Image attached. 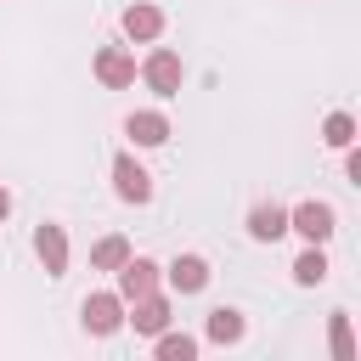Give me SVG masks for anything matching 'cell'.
Wrapping results in <instances>:
<instances>
[{"label":"cell","instance_id":"obj_14","mask_svg":"<svg viewBox=\"0 0 361 361\" xmlns=\"http://www.w3.org/2000/svg\"><path fill=\"white\" fill-rule=\"evenodd\" d=\"M124 259H130V237H118V231H107V237L90 248V265H96V271H118Z\"/></svg>","mask_w":361,"mask_h":361},{"label":"cell","instance_id":"obj_18","mask_svg":"<svg viewBox=\"0 0 361 361\" xmlns=\"http://www.w3.org/2000/svg\"><path fill=\"white\" fill-rule=\"evenodd\" d=\"M322 141L344 152V147L355 141V118H350V113H327V118H322Z\"/></svg>","mask_w":361,"mask_h":361},{"label":"cell","instance_id":"obj_6","mask_svg":"<svg viewBox=\"0 0 361 361\" xmlns=\"http://www.w3.org/2000/svg\"><path fill=\"white\" fill-rule=\"evenodd\" d=\"M158 276H164L175 293H203V288H209V259H203V254H175Z\"/></svg>","mask_w":361,"mask_h":361},{"label":"cell","instance_id":"obj_4","mask_svg":"<svg viewBox=\"0 0 361 361\" xmlns=\"http://www.w3.org/2000/svg\"><path fill=\"white\" fill-rule=\"evenodd\" d=\"M79 316H85V333L107 338V333H118V327H124V299H118V293H85Z\"/></svg>","mask_w":361,"mask_h":361},{"label":"cell","instance_id":"obj_17","mask_svg":"<svg viewBox=\"0 0 361 361\" xmlns=\"http://www.w3.org/2000/svg\"><path fill=\"white\" fill-rule=\"evenodd\" d=\"M152 338H158V361H192V355H197V338H192V333H169V327H164V333H152Z\"/></svg>","mask_w":361,"mask_h":361},{"label":"cell","instance_id":"obj_3","mask_svg":"<svg viewBox=\"0 0 361 361\" xmlns=\"http://www.w3.org/2000/svg\"><path fill=\"white\" fill-rule=\"evenodd\" d=\"M113 192H118L124 203H135V209L152 203V175L135 164V152H118V158H113Z\"/></svg>","mask_w":361,"mask_h":361},{"label":"cell","instance_id":"obj_11","mask_svg":"<svg viewBox=\"0 0 361 361\" xmlns=\"http://www.w3.org/2000/svg\"><path fill=\"white\" fill-rule=\"evenodd\" d=\"M124 135H130L135 147H164V141H169V118H164L158 107H141V113L124 118Z\"/></svg>","mask_w":361,"mask_h":361},{"label":"cell","instance_id":"obj_2","mask_svg":"<svg viewBox=\"0 0 361 361\" xmlns=\"http://www.w3.org/2000/svg\"><path fill=\"white\" fill-rule=\"evenodd\" d=\"M288 231H299L305 243H327V237L338 231V214H333V203H322V197H310V203H299V209H288Z\"/></svg>","mask_w":361,"mask_h":361},{"label":"cell","instance_id":"obj_10","mask_svg":"<svg viewBox=\"0 0 361 361\" xmlns=\"http://www.w3.org/2000/svg\"><path fill=\"white\" fill-rule=\"evenodd\" d=\"M118 28H124V39H141V45H152V39L164 34V11H158V6H147V0H135V6H124Z\"/></svg>","mask_w":361,"mask_h":361},{"label":"cell","instance_id":"obj_16","mask_svg":"<svg viewBox=\"0 0 361 361\" xmlns=\"http://www.w3.org/2000/svg\"><path fill=\"white\" fill-rule=\"evenodd\" d=\"M327 344L338 361H355V333H350V310H333L327 316Z\"/></svg>","mask_w":361,"mask_h":361},{"label":"cell","instance_id":"obj_5","mask_svg":"<svg viewBox=\"0 0 361 361\" xmlns=\"http://www.w3.org/2000/svg\"><path fill=\"white\" fill-rule=\"evenodd\" d=\"M158 271H164L158 259H147V254H130V259H124V265L113 271V276H118V299L130 305V299L152 293V288H158Z\"/></svg>","mask_w":361,"mask_h":361},{"label":"cell","instance_id":"obj_7","mask_svg":"<svg viewBox=\"0 0 361 361\" xmlns=\"http://www.w3.org/2000/svg\"><path fill=\"white\" fill-rule=\"evenodd\" d=\"M96 79H102L107 90L135 85V56H130L124 45H102V51H96Z\"/></svg>","mask_w":361,"mask_h":361},{"label":"cell","instance_id":"obj_8","mask_svg":"<svg viewBox=\"0 0 361 361\" xmlns=\"http://www.w3.org/2000/svg\"><path fill=\"white\" fill-rule=\"evenodd\" d=\"M34 254H39L45 276H62V271H68V231H62L56 220H45V226L34 231Z\"/></svg>","mask_w":361,"mask_h":361},{"label":"cell","instance_id":"obj_15","mask_svg":"<svg viewBox=\"0 0 361 361\" xmlns=\"http://www.w3.org/2000/svg\"><path fill=\"white\" fill-rule=\"evenodd\" d=\"M293 282H299V288H316V282H327V254H322V243H310V248L293 259Z\"/></svg>","mask_w":361,"mask_h":361},{"label":"cell","instance_id":"obj_20","mask_svg":"<svg viewBox=\"0 0 361 361\" xmlns=\"http://www.w3.org/2000/svg\"><path fill=\"white\" fill-rule=\"evenodd\" d=\"M6 214H11V192L0 186V226H6Z\"/></svg>","mask_w":361,"mask_h":361},{"label":"cell","instance_id":"obj_19","mask_svg":"<svg viewBox=\"0 0 361 361\" xmlns=\"http://www.w3.org/2000/svg\"><path fill=\"white\" fill-rule=\"evenodd\" d=\"M344 175H350V180H361V152H355V141L344 147Z\"/></svg>","mask_w":361,"mask_h":361},{"label":"cell","instance_id":"obj_9","mask_svg":"<svg viewBox=\"0 0 361 361\" xmlns=\"http://www.w3.org/2000/svg\"><path fill=\"white\" fill-rule=\"evenodd\" d=\"M124 322H130L135 333H147V338H152V333H164V327H169V299L152 288V293L130 299V316H124Z\"/></svg>","mask_w":361,"mask_h":361},{"label":"cell","instance_id":"obj_1","mask_svg":"<svg viewBox=\"0 0 361 361\" xmlns=\"http://www.w3.org/2000/svg\"><path fill=\"white\" fill-rule=\"evenodd\" d=\"M141 79H147L152 96H180V85H186V62H180L169 45H158V51L141 62Z\"/></svg>","mask_w":361,"mask_h":361},{"label":"cell","instance_id":"obj_13","mask_svg":"<svg viewBox=\"0 0 361 361\" xmlns=\"http://www.w3.org/2000/svg\"><path fill=\"white\" fill-rule=\"evenodd\" d=\"M243 333H248L243 310H231V305L209 310V344H243Z\"/></svg>","mask_w":361,"mask_h":361},{"label":"cell","instance_id":"obj_12","mask_svg":"<svg viewBox=\"0 0 361 361\" xmlns=\"http://www.w3.org/2000/svg\"><path fill=\"white\" fill-rule=\"evenodd\" d=\"M248 237H254V243L288 237V209H282V203H254V209H248Z\"/></svg>","mask_w":361,"mask_h":361}]
</instances>
